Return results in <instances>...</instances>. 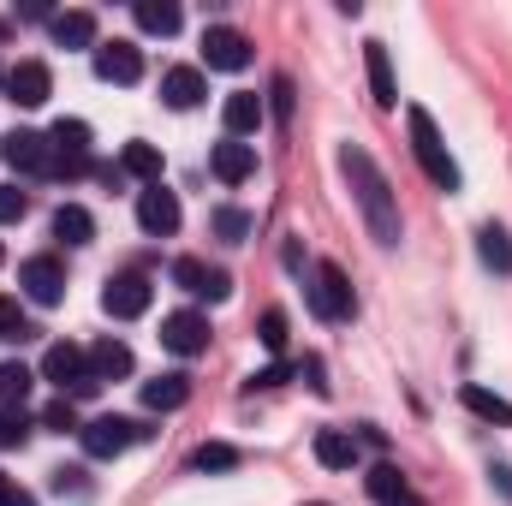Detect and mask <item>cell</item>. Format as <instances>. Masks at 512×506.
Instances as JSON below:
<instances>
[{
    "mask_svg": "<svg viewBox=\"0 0 512 506\" xmlns=\"http://www.w3.org/2000/svg\"><path fill=\"white\" fill-rule=\"evenodd\" d=\"M340 167H346V185H352V197H358V209H364L370 239L393 251V245L405 239V227H399V197H393L387 173L376 167V155H370L364 143H346V149H340Z\"/></svg>",
    "mask_w": 512,
    "mask_h": 506,
    "instance_id": "obj_1",
    "label": "cell"
},
{
    "mask_svg": "<svg viewBox=\"0 0 512 506\" xmlns=\"http://www.w3.org/2000/svg\"><path fill=\"white\" fill-rule=\"evenodd\" d=\"M405 131H411V155H417L423 179H429L435 191H459V161L447 155V143H441L435 120H429L423 108H405Z\"/></svg>",
    "mask_w": 512,
    "mask_h": 506,
    "instance_id": "obj_2",
    "label": "cell"
},
{
    "mask_svg": "<svg viewBox=\"0 0 512 506\" xmlns=\"http://www.w3.org/2000/svg\"><path fill=\"white\" fill-rule=\"evenodd\" d=\"M42 381H54L60 387V399H90L102 381L90 376V352L84 346H72V340H60V346H48V358H42Z\"/></svg>",
    "mask_w": 512,
    "mask_h": 506,
    "instance_id": "obj_3",
    "label": "cell"
},
{
    "mask_svg": "<svg viewBox=\"0 0 512 506\" xmlns=\"http://www.w3.org/2000/svg\"><path fill=\"white\" fill-rule=\"evenodd\" d=\"M310 310H316L322 322H346V316L358 310V292H352V280H346L340 262H316V268H310Z\"/></svg>",
    "mask_w": 512,
    "mask_h": 506,
    "instance_id": "obj_4",
    "label": "cell"
},
{
    "mask_svg": "<svg viewBox=\"0 0 512 506\" xmlns=\"http://www.w3.org/2000/svg\"><path fill=\"white\" fill-rule=\"evenodd\" d=\"M143 435H149L143 423H131V417H114V411L78 429V441H84V453H90V459H120V453H126V447H137Z\"/></svg>",
    "mask_w": 512,
    "mask_h": 506,
    "instance_id": "obj_5",
    "label": "cell"
},
{
    "mask_svg": "<svg viewBox=\"0 0 512 506\" xmlns=\"http://www.w3.org/2000/svg\"><path fill=\"white\" fill-rule=\"evenodd\" d=\"M48 143H54V179L90 173V126H84V120H54Z\"/></svg>",
    "mask_w": 512,
    "mask_h": 506,
    "instance_id": "obj_6",
    "label": "cell"
},
{
    "mask_svg": "<svg viewBox=\"0 0 512 506\" xmlns=\"http://www.w3.org/2000/svg\"><path fill=\"white\" fill-rule=\"evenodd\" d=\"M0 155L18 173H30V179H54V143H48V131H12V137H0Z\"/></svg>",
    "mask_w": 512,
    "mask_h": 506,
    "instance_id": "obj_7",
    "label": "cell"
},
{
    "mask_svg": "<svg viewBox=\"0 0 512 506\" xmlns=\"http://www.w3.org/2000/svg\"><path fill=\"white\" fill-rule=\"evenodd\" d=\"M203 60H209V72H245L251 66V36L233 30V24H209L203 30Z\"/></svg>",
    "mask_w": 512,
    "mask_h": 506,
    "instance_id": "obj_8",
    "label": "cell"
},
{
    "mask_svg": "<svg viewBox=\"0 0 512 506\" xmlns=\"http://www.w3.org/2000/svg\"><path fill=\"white\" fill-rule=\"evenodd\" d=\"M173 280H179L191 298H209V304H227V298H233L227 268H209L203 256H179V262H173Z\"/></svg>",
    "mask_w": 512,
    "mask_h": 506,
    "instance_id": "obj_9",
    "label": "cell"
},
{
    "mask_svg": "<svg viewBox=\"0 0 512 506\" xmlns=\"http://www.w3.org/2000/svg\"><path fill=\"white\" fill-rule=\"evenodd\" d=\"M161 346H167L173 358L209 352V316H203V310H173V316L161 322Z\"/></svg>",
    "mask_w": 512,
    "mask_h": 506,
    "instance_id": "obj_10",
    "label": "cell"
},
{
    "mask_svg": "<svg viewBox=\"0 0 512 506\" xmlns=\"http://www.w3.org/2000/svg\"><path fill=\"white\" fill-rule=\"evenodd\" d=\"M149 298H155L149 274H114V280L102 286V310H108L114 322H131V316H143V310H149Z\"/></svg>",
    "mask_w": 512,
    "mask_h": 506,
    "instance_id": "obj_11",
    "label": "cell"
},
{
    "mask_svg": "<svg viewBox=\"0 0 512 506\" xmlns=\"http://www.w3.org/2000/svg\"><path fill=\"white\" fill-rule=\"evenodd\" d=\"M18 286H24L30 304H60V298H66V268H60V256H30V262L18 268Z\"/></svg>",
    "mask_w": 512,
    "mask_h": 506,
    "instance_id": "obj_12",
    "label": "cell"
},
{
    "mask_svg": "<svg viewBox=\"0 0 512 506\" xmlns=\"http://www.w3.org/2000/svg\"><path fill=\"white\" fill-rule=\"evenodd\" d=\"M137 227H143L149 239L179 233V197H173L167 185H143V197H137Z\"/></svg>",
    "mask_w": 512,
    "mask_h": 506,
    "instance_id": "obj_13",
    "label": "cell"
},
{
    "mask_svg": "<svg viewBox=\"0 0 512 506\" xmlns=\"http://www.w3.org/2000/svg\"><path fill=\"white\" fill-rule=\"evenodd\" d=\"M6 96H12L18 108H42V102L54 96V72H48L42 60H18V66L6 72Z\"/></svg>",
    "mask_w": 512,
    "mask_h": 506,
    "instance_id": "obj_14",
    "label": "cell"
},
{
    "mask_svg": "<svg viewBox=\"0 0 512 506\" xmlns=\"http://www.w3.org/2000/svg\"><path fill=\"white\" fill-rule=\"evenodd\" d=\"M96 78H102V84H137V78H143V48H131V42H102V48H96Z\"/></svg>",
    "mask_w": 512,
    "mask_h": 506,
    "instance_id": "obj_15",
    "label": "cell"
},
{
    "mask_svg": "<svg viewBox=\"0 0 512 506\" xmlns=\"http://www.w3.org/2000/svg\"><path fill=\"white\" fill-rule=\"evenodd\" d=\"M209 173H215L221 185H245V179L256 173V149H251V143H239V137L215 143V155H209Z\"/></svg>",
    "mask_w": 512,
    "mask_h": 506,
    "instance_id": "obj_16",
    "label": "cell"
},
{
    "mask_svg": "<svg viewBox=\"0 0 512 506\" xmlns=\"http://www.w3.org/2000/svg\"><path fill=\"white\" fill-rule=\"evenodd\" d=\"M203 96H209V78H203L197 66H173V72L161 78V102H167V108H179V114H191Z\"/></svg>",
    "mask_w": 512,
    "mask_h": 506,
    "instance_id": "obj_17",
    "label": "cell"
},
{
    "mask_svg": "<svg viewBox=\"0 0 512 506\" xmlns=\"http://www.w3.org/2000/svg\"><path fill=\"white\" fill-rule=\"evenodd\" d=\"M364 72H370V102H376V108H393V102H399V84H393L387 42H364Z\"/></svg>",
    "mask_w": 512,
    "mask_h": 506,
    "instance_id": "obj_18",
    "label": "cell"
},
{
    "mask_svg": "<svg viewBox=\"0 0 512 506\" xmlns=\"http://www.w3.org/2000/svg\"><path fill=\"white\" fill-rule=\"evenodd\" d=\"M90 376L96 381H126L131 376V346L126 340H114V334L96 340V346H90Z\"/></svg>",
    "mask_w": 512,
    "mask_h": 506,
    "instance_id": "obj_19",
    "label": "cell"
},
{
    "mask_svg": "<svg viewBox=\"0 0 512 506\" xmlns=\"http://www.w3.org/2000/svg\"><path fill=\"white\" fill-rule=\"evenodd\" d=\"M262 96H251V90H233L227 96V108H221V126H227V137H251L256 126H262Z\"/></svg>",
    "mask_w": 512,
    "mask_h": 506,
    "instance_id": "obj_20",
    "label": "cell"
},
{
    "mask_svg": "<svg viewBox=\"0 0 512 506\" xmlns=\"http://www.w3.org/2000/svg\"><path fill=\"white\" fill-rule=\"evenodd\" d=\"M316 465H328V471H352V465H358V435H346V429H322V435H316Z\"/></svg>",
    "mask_w": 512,
    "mask_h": 506,
    "instance_id": "obj_21",
    "label": "cell"
},
{
    "mask_svg": "<svg viewBox=\"0 0 512 506\" xmlns=\"http://www.w3.org/2000/svg\"><path fill=\"white\" fill-rule=\"evenodd\" d=\"M48 30H54L60 48H96V18L90 12H54Z\"/></svg>",
    "mask_w": 512,
    "mask_h": 506,
    "instance_id": "obj_22",
    "label": "cell"
},
{
    "mask_svg": "<svg viewBox=\"0 0 512 506\" xmlns=\"http://www.w3.org/2000/svg\"><path fill=\"white\" fill-rule=\"evenodd\" d=\"M120 173L126 179H143V185H161V149L143 143V137H131L126 155H120Z\"/></svg>",
    "mask_w": 512,
    "mask_h": 506,
    "instance_id": "obj_23",
    "label": "cell"
},
{
    "mask_svg": "<svg viewBox=\"0 0 512 506\" xmlns=\"http://www.w3.org/2000/svg\"><path fill=\"white\" fill-rule=\"evenodd\" d=\"M185 399H191V376H179V370L143 381V405H149V411H179Z\"/></svg>",
    "mask_w": 512,
    "mask_h": 506,
    "instance_id": "obj_24",
    "label": "cell"
},
{
    "mask_svg": "<svg viewBox=\"0 0 512 506\" xmlns=\"http://www.w3.org/2000/svg\"><path fill=\"white\" fill-rule=\"evenodd\" d=\"M459 405H465L471 417H483V423H512V405L501 399V393L477 387V381H465V387H459Z\"/></svg>",
    "mask_w": 512,
    "mask_h": 506,
    "instance_id": "obj_25",
    "label": "cell"
},
{
    "mask_svg": "<svg viewBox=\"0 0 512 506\" xmlns=\"http://www.w3.org/2000/svg\"><path fill=\"white\" fill-rule=\"evenodd\" d=\"M54 239H60V245H90V239H96V221H90V209H78V203H60V209H54Z\"/></svg>",
    "mask_w": 512,
    "mask_h": 506,
    "instance_id": "obj_26",
    "label": "cell"
},
{
    "mask_svg": "<svg viewBox=\"0 0 512 506\" xmlns=\"http://www.w3.org/2000/svg\"><path fill=\"white\" fill-rule=\"evenodd\" d=\"M131 18H137V30H149V36H173V30H179V6H173V0H137Z\"/></svg>",
    "mask_w": 512,
    "mask_h": 506,
    "instance_id": "obj_27",
    "label": "cell"
},
{
    "mask_svg": "<svg viewBox=\"0 0 512 506\" xmlns=\"http://www.w3.org/2000/svg\"><path fill=\"white\" fill-rule=\"evenodd\" d=\"M477 256H483L495 274H512V233L507 227H483V233H477Z\"/></svg>",
    "mask_w": 512,
    "mask_h": 506,
    "instance_id": "obj_28",
    "label": "cell"
},
{
    "mask_svg": "<svg viewBox=\"0 0 512 506\" xmlns=\"http://www.w3.org/2000/svg\"><path fill=\"white\" fill-rule=\"evenodd\" d=\"M191 471H239V447H227V441H203V447L191 453Z\"/></svg>",
    "mask_w": 512,
    "mask_h": 506,
    "instance_id": "obj_29",
    "label": "cell"
},
{
    "mask_svg": "<svg viewBox=\"0 0 512 506\" xmlns=\"http://www.w3.org/2000/svg\"><path fill=\"white\" fill-rule=\"evenodd\" d=\"M36 328H30V316L18 310V298H0V346H24Z\"/></svg>",
    "mask_w": 512,
    "mask_h": 506,
    "instance_id": "obj_30",
    "label": "cell"
},
{
    "mask_svg": "<svg viewBox=\"0 0 512 506\" xmlns=\"http://www.w3.org/2000/svg\"><path fill=\"white\" fill-rule=\"evenodd\" d=\"M30 429H36V423L24 417V405H0V447H6V453H12V447H24V441H30Z\"/></svg>",
    "mask_w": 512,
    "mask_h": 506,
    "instance_id": "obj_31",
    "label": "cell"
},
{
    "mask_svg": "<svg viewBox=\"0 0 512 506\" xmlns=\"http://www.w3.org/2000/svg\"><path fill=\"white\" fill-rule=\"evenodd\" d=\"M30 381H36V370L0 364V405H24V399H30Z\"/></svg>",
    "mask_w": 512,
    "mask_h": 506,
    "instance_id": "obj_32",
    "label": "cell"
},
{
    "mask_svg": "<svg viewBox=\"0 0 512 506\" xmlns=\"http://www.w3.org/2000/svg\"><path fill=\"white\" fill-rule=\"evenodd\" d=\"M364 489H370V495H376V501H399V495H411V489H405V477H399V471H393V465H376V471H370V477H364Z\"/></svg>",
    "mask_w": 512,
    "mask_h": 506,
    "instance_id": "obj_33",
    "label": "cell"
},
{
    "mask_svg": "<svg viewBox=\"0 0 512 506\" xmlns=\"http://www.w3.org/2000/svg\"><path fill=\"white\" fill-rule=\"evenodd\" d=\"M251 215H245V209H221V215H215V233H221V239H227V245H245V239H251Z\"/></svg>",
    "mask_w": 512,
    "mask_h": 506,
    "instance_id": "obj_34",
    "label": "cell"
},
{
    "mask_svg": "<svg viewBox=\"0 0 512 506\" xmlns=\"http://www.w3.org/2000/svg\"><path fill=\"white\" fill-rule=\"evenodd\" d=\"M256 340H262L268 352H286V316H280V310H262V322H256Z\"/></svg>",
    "mask_w": 512,
    "mask_h": 506,
    "instance_id": "obj_35",
    "label": "cell"
},
{
    "mask_svg": "<svg viewBox=\"0 0 512 506\" xmlns=\"http://www.w3.org/2000/svg\"><path fill=\"white\" fill-rule=\"evenodd\" d=\"M42 429H54V435H66V429H78V405H72V399H54V405L42 411Z\"/></svg>",
    "mask_w": 512,
    "mask_h": 506,
    "instance_id": "obj_36",
    "label": "cell"
},
{
    "mask_svg": "<svg viewBox=\"0 0 512 506\" xmlns=\"http://www.w3.org/2000/svg\"><path fill=\"white\" fill-rule=\"evenodd\" d=\"M30 215V197L18 185H0V221H24Z\"/></svg>",
    "mask_w": 512,
    "mask_h": 506,
    "instance_id": "obj_37",
    "label": "cell"
},
{
    "mask_svg": "<svg viewBox=\"0 0 512 506\" xmlns=\"http://www.w3.org/2000/svg\"><path fill=\"white\" fill-rule=\"evenodd\" d=\"M54 495H90V483H84V471H54Z\"/></svg>",
    "mask_w": 512,
    "mask_h": 506,
    "instance_id": "obj_38",
    "label": "cell"
},
{
    "mask_svg": "<svg viewBox=\"0 0 512 506\" xmlns=\"http://www.w3.org/2000/svg\"><path fill=\"white\" fill-rule=\"evenodd\" d=\"M268 96H274V114H280V120H292V78H274V90H268Z\"/></svg>",
    "mask_w": 512,
    "mask_h": 506,
    "instance_id": "obj_39",
    "label": "cell"
},
{
    "mask_svg": "<svg viewBox=\"0 0 512 506\" xmlns=\"http://www.w3.org/2000/svg\"><path fill=\"white\" fill-rule=\"evenodd\" d=\"M286 376H292L286 364H268V370H256V376L245 381V387H251V393H256V387H280V381H286Z\"/></svg>",
    "mask_w": 512,
    "mask_h": 506,
    "instance_id": "obj_40",
    "label": "cell"
},
{
    "mask_svg": "<svg viewBox=\"0 0 512 506\" xmlns=\"http://www.w3.org/2000/svg\"><path fill=\"white\" fill-rule=\"evenodd\" d=\"M0 506H36L24 489H12V477H0Z\"/></svg>",
    "mask_w": 512,
    "mask_h": 506,
    "instance_id": "obj_41",
    "label": "cell"
},
{
    "mask_svg": "<svg viewBox=\"0 0 512 506\" xmlns=\"http://www.w3.org/2000/svg\"><path fill=\"white\" fill-rule=\"evenodd\" d=\"M304 381H310L316 393H328V376H322V358H304Z\"/></svg>",
    "mask_w": 512,
    "mask_h": 506,
    "instance_id": "obj_42",
    "label": "cell"
},
{
    "mask_svg": "<svg viewBox=\"0 0 512 506\" xmlns=\"http://www.w3.org/2000/svg\"><path fill=\"white\" fill-rule=\"evenodd\" d=\"M387 506H423V501L417 495H399V501H387Z\"/></svg>",
    "mask_w": 512,
    "mask_h": 506,
    "instance_id": "obj_43",
    "label": "cell"
},
{
    "mask_svg": "<svg viewBox=\"0 0 512 506\" xmlns=\"http://www.w3.org/2000/svg\"><path fill=\"white\" fill-rule=\"evenodd\" d=\"M0 90H6V72H0Z\"/></svg>",
    "mask_w": 512,
    "mask_h": 506,
    "instance_id": "obj_44",
    "label": "cell"
},
{
    "mask_svg": "<svg viewBox=\"0 0 512 506\" xmlns=\"http://www.w3.org/2000/svg\"><path fill=\"white\" fill-rule=\"evenodd\" d=\"M0 262H6V251H0Z\"/></svg>",
    "mask_w": 512,
    "mask_h": 506,
    "instance_id": "obj_45",
    "label": "cell"
}]
</instances>
